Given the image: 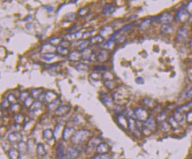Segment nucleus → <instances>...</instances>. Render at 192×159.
I'll use <instances>...</instances> for the list:
<instances>
[{
    "instance_id": "f257e3e1",
    "label": "nucleus",
    "mask_w": 192,
    "mask_h": 159,
    "mask_svg": "<svg viewBox=\"0 0 192 159\" xmlns=\"http://www.w3.org/2000/svg\"><path fill=\"white\" fill-rule=\"evenodd\" d=\"M91 132L87 130H79L74 132L71 136V142L75 144H79L87 139Z\"/></svg>"
},
{
    "instance_id": "f03ea898",
    "label": "nucleus",
    "mask_w": 192,
    "mask_h": 159,
    "mask_svg": "<svg viewBox=\"0 0 192 159\" xmlns=\"http://www.w3.org/2000/svg\"><path fill=\"white\" fill-rule=\"evenodd\" d=\"M101 143V138L97 137H93L89 139L88 142L87 147H86V152L87 153L93 152L94 150H96L97 146Z\"/></svg>"
},
{
    "instance_id": "7ed1b4c3",
    "label": "nucleus",
    "mask_w": 192,
    "mask_h": 159,
    "mask_svg": "<svg viewBox=\"0 0 192 159\" xmlns=\"http://www.w3.org/2000/svg\"><path fill=\"white\" fill-rule=\"evenodd\" d=\"M80 154V150L77 147L69 146L67 150V158L68 159H76Z\"/></svg>"
},
{
    "instance_id": "20e7f679",
    "label": "nucleus",
    "mask_w": 192,
    "mask_h": 159,
    "mask_svg": "<svg viewBox=\"0 0 192 159\" xmlns=\"http://www.w3.org/2000/svg\"><path fill=\"white\" fill-rule=\"evenodd\" d=\"M95 150L97 154H105V153H108L109 152L110 146L105 143H101L97 146Z\"/></svg>"
},
{
    "instance_id": "39448f33",
    "label": "nucleus",
    "mask_w": 192,
    "mask_h": 159,
    "mask_svg": "<svg viewBox=\"0 0 192 159\" xmlns=\"http://www.w3.org/2000/svg\"><path fill=\"white\" fill-rule=\"evenodd\" d=\"M56 156L59 159H66L67 158V152H65L64 146L62 144H59L56 148Z\"/></svg>"
},
{
    "instance_id": "423d86ee",
    "label": "nucleus",
    "mask_w": 192,
    "mask_h": 159,
    "mask_svg": "<svg viewBox=\"0 0 192 159\" xmlns=\"http://www.w3.org/2000/svg\"><path fill=\"white\" fill-rule=\"evenodd\" d=\"M70 110V108L67 106H61L54 111V114L58 116H62L67 114Z\"/></svg>"
},
{
    "instance_id": "0eeeda50",
    "label": "nucleus",
    "mask_w": 192,
    "mask_h": 159,
    "mask_svg": "<svg viewBox=\"0 0 192 159\" xmlns=\"http://www.w3.org/2000/svg\"><path fill=\"white\" fill-rule=\"evenodd\" d=\"M21 140V134L18 132H14L8 136V140L11 143H19Z\"/></svg>"
},
{
    "instance_id": "6e6552de",
    "label": "nucleus",
    "mask_w": 192,
    "mask_h": 159,
    "mask_svg": "<svg viewBox=\"0 0 192 159\" xmlns=\"http://www.w3.org/2000/svg\"><path fill=\"white\" fill-rule=\"evenodd\" d=\"M73 130H74V129L72 127H65L63 131V134H62L63 139L67 140L69 138H71L73 133H74Z\"/></svg>"
},
{
    "instance_id": "1a4fd4ad",
    "label": "nucleus",
    "mask_w": 192,
    "mask_h": 159,
    "mask_svg": "<svg viewBox=\"0 0 192 159\" xmlns=\"http://www.w3.org/2000/svg\"><path fill=\"white\" fill-rule=\"evenodd\" d=\"M8 156L10 159H20V152L17 149L11 148L8 151Z\"/></svg>"
},
{
    "instance_id": "9d476101",
    "label": "nucleus",
    "mask_w": 192,
    "mask_h": 159,
    "mask_svg": "<svg viewBox=\"0 0 192 159\" xmlns=\"http://www.w3.org/2000/svg\"><path fill=\"white\" fill-rule=\"evenodd\" d=\"M59 104H60V101L59 99H56L54 100L53 102H50V104L48 105V108L49 110V111H54L55 110L57 109L59 107Z\"/></svg>"
},
{
    "instance_id": "9b49d317",
    "label": "nucleus",
    "mask_w": 192,
    "mask_h": 159,
    "mask_svg": "<svg viewBox=\"0 0 192 159\" xmlns=\"http://www.w3.org/2000/svg\"><path fill=\"white\" fill-rule=\"evenodd\" d=\"M56 97H57V95H56V93L52 92V91H48V92L46 93V95H44V99L46 100V102H53L54 100H56Z\"/></svg>"
},
{
    "instance_id": "f8f14e48",
    "label": "nucleus",
    "mask_w": 192,
    "mask_h": 159,
    "mask_svg": "<svg viewBox=\"0 0 192 159\" xmlns=\"http://www.w3.org/2000/svg\"><path fill=\"white\" fill-rule=\"evenodd\" d=\"M36 151L37 154L39 155V156H44L46 155V151L44 148V146H43L42 144H38L37 145L36 148Z\"/></svg>"
},
{
    "instance_id": "ddd939ff",
    "label": "nucleus",
    "mask_w": 192,
    "mask_h": 159,
    "mask_svg": "<svg viewBox=\"0 0 192 159\" xmlns=\"http://www.w3.org/2000/svg\"><path fill=\"white\" fill-rule=\"evenodd\" d=\"M42 135H43V138H44V139H46V140H48V141H49V140H51L52 138H53L54 132H52L51 130L48 129V130H44V132H43Z\"/></svg>"
},
{
    "instance_id": "4468645a",
    "label": "nucleus",
    "mask_w": 192,
    "mask_h": 159,
    "mask_svg": "<svg viewBox=\"0 0 192 159\" xmlns=\"http://www.w3.org/2000/svg\"><path fill=\"white\" fill-rule=\"evenodd\" d=\"M92 159H111V156L108 153H105V154H96L92 157Z\"/></svg>"
},
{
    "instance_id": "2eb2a0df",
    "label": "nucleus",
    "mask_w": 192,
    "mask_h": 159,
    "mask_svg": "<svg viewBox=\"0 0 192 159\" xmlns=\"http://www.w3.org/2000/svg\"><path fill=\"white\" fill-rule=\"evenodd\" d=\"M18 146L20 148V153H24L26 152L28 150V148L26 144L24 143H19Z\"/></svg>"
},
{
    "instance_id": "dca6fc26",
    "label": "nucleus",
    "mask_w": 192,
    "mask_h": 159,
    "mask_svg": "<svg viewBox=\"0 0 192 159\" xmlns=\"http://www.w3.org/2000/svg\"><path fill=\"white\" fill-rule=\"evenodd\" d=\"M32 103H33L32 98L30 96L24 100V104H25V106H26V107H29V106L31 107V106L32 105Z\"/></svg>"
},
{
    "instance_id": "f3484780",
    "label": "nucleus",
    "mask_w": 192,
    "mask_h": 159,
    "mask_svg": "<svg viewBox=\"0 0 192 159\" xmlns=\"http://www.w3.org/2000/svg\"><path fill=\"white\" fill-rule=\"evenodd\" d=\"M10 109L12 111L14 112H18L20 109V106L18 104H14L11 106Z\"/></svg>"
},
{
    "instance_id": "a211bd4d",
    "label": "nucleus",
    "mask_w": 192,
    "mask_h": 159,
    "mask_svg": "<svg viewBox=\"0 0 192 159\" xmlns=\"http://www.w3.org/2000/svg\"><path fill=\"white\" fill-rule=\"evenodd\" d=\"M14 118L16 119V122L19 123H22V121H24V117L22 115V114H18V115H16V116H15Z\"/></svg>"
},
{
    "instance_id": "6ab92c4d",
    "label": "nucleus",
    "mask_w": 192,
    "mask_h": 159,
    "mask_svg": "<svg viewBox=\"0 0 192 159\" xmlns=\"http://www.w3.org/2000/svg\"><path fill=\"white\" fill-rule=\"evenodd\" d=\"M111 100H111L110 98H109V97H106V96L103 97V98H101V101H102V102L104 103L105 105H107V106H108L109 104L112 103V101Z\"/></svg>"
}]
</instances>
